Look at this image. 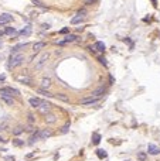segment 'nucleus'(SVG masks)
<instances>
[{"label": "nucleus", "mask_w": 160, "mask_h": 161, "mask_svg": "<svg viewBox=\"0 0 160 161\" xmlns=\"http://www.w3.org/2000/svg\"><path fill=\"white\" fill-rule=\"evenodd\" d=\"M4 127H6V126H0V130H4Z\"/></svg>", "instance_id": "nucleus-35"}, {"label": "nucleus", "mask_w": 160, "mask_h": 161, "mask_svg": "<svg viewBox=\"0 0 160 161\" xmlns=\"http://www.w3.org/2000/svg\"><path fill=\"white\" fill-rule=\"evenodd\" d=\"M13 21V16L9 13H2L0 14V26H4V24H9V23Z\"/></svg>", "instance_id": "nucleus-5"}, {"label": "nucleus", "mask_w": 160, "mask_h": 161, "mask_svg": "<svg viewBox=\"0 0 160 161\" xmlns=\"http://www.w3.org/2000/svg\"><path fill=\"white\" fill-rule=\"evenodd\" d=\"M96 154H98L99 158H106V153H105L104 150H98V151H96Z\"/></svg>", "instance_id": "nucleus-23"}, {"label": "nucleus", "mask_w": 160, "mask_h": 161, "mask_svg": "<svg viewBox=\"0 0 160 161\" xmlns=\"http://www.w3.org/2000/svg\"><path fill=\"white\" fill-rule=\"evenodd\" d=\"M2 140H3V139H2V137H0V141H2Z\"/></svg>", "instance_id": "nucleus-37"}, {"label": "nucleus", "mask_w": 160, "mask_h": 161, "mask_svg": "<svg viewBox=\"0 0 160 161\" xmlns=\"http://www.w3.org/2000/svg\"><path fill=\"white\" fill-rule=\"evenodd\" d=\"M89 50L91 51H99V52H104L105 51V44L104 43H101V41H96L93 45L89 47Z\"/></svg>", "instance_id": "nucleus-6"}, {"label": "nucleus", "mask_w": 160, "mask_h": 161, "mask_svg": "<svg viewBox=\"0 0 160 161\" xmlns=\"http://www.w3.org/2000/svg\"><path fill=\"white\" fill-rule=\"evenodd\" d=\"M38 139H40V132H37L35 134H33V136L30 137V143L33 144V143H34V141H37Z\"/></svg>", "instance_id": "nucleus-19"}, {"label": "nucleus", "mask_w": 160, "mask_h": 161, "mask_svg": "<svg viewBox=\"0 0 160 161\" xmlns=\"http://www.w3.org/2000/svg\"><path fill=\"white\" fill-rule=\"evenodd\" d=\"M4 160H6V161H14V157H11V156H7Z\"/></svg>", "instance_id": "nucleus-30"}, {"label": "nucleus", "mask_w": 160, "mask_h": 161, "mask_svg": "<svg viewBox=\"0 0 160 161\" xmlns=\"http://www.w3.org/2000/svg\"><path fill=\"white\" fill-rule=\"evenodd\" d=\"M3 34H4V31H0V37H2Z\"/></svg>", "instance_id": "nucleus-36"}, {"label": "nucleus", "mask_w": 160, "mask_h": 161, "mask_svg": "<svg viewBox=\"0 0 160 161\" xmlns=\"http://www.w3.org/2000/svg\"><path fill=\"white\" fill-rule=\"evenodd\" d=\"M75 40H77V37H75L74 34H69V35H67V37L64 38V40L58 41V44L60 45H64V44H68V43H74Z\"/></svg>", "instance_id": "nucleus-10"}, {"label": "nucleus", "mask_w": 160, "mask_h": 161, "mask_svg": "<svg viewBox=\"0 0 160 161\" xmlns=\"http://www.w3.org/2000/svg\"><path fill=\"white\" fill-rule=\"evenodd\" d=\"M137 158L140 160V161H144V160H146V154H144V153H139L137 154Z\"/></svg>", "instance_id": "nucleus-25"}, {"label": "nucleus", "mask_w": 160, "mask_h": 161, "mask_svg": "<svg viewBox=\"0 0 160 161\" xmlns=\"http://www.w3.org/2000/svg\"><path fill=\"white\" fill-rule=\"evenodd\" d=\"M85 16H86V10H85V9L79 10L77 14H75V17H72V19H71V24H78V23H81L84 19H85Z\"/></svg>", "instance_id": "nucleus-2"}, {"label": "nucleus", "mask_w": 160, "mask_h": 161, "mask_svg": "<svg viewBox=\"0 0 160 161\" xmlns=\"http://www.w3.org/2000/svg\"><path fill=\"white\" fill-rule=\"evenodd\" d=\"M28 122H30V123H34V122H35V117H34L33 115H28Z\"/></svg>", "instance_id": "nucleus-28"}, {"label": "nucleus", "mask_w": 160, "mask_h": 161, "mask_svg": "<svg viewBox=\"0 0 160 161\" xmlns=\"http://www.w3.org/2000/svg\"><path fill=\"white\" fill-rule=\"evenodd\" d=\"M4 34H17V31H16V28H11V27H9V28H6V31H4Z\"/></svg>", "instance_id": "nucleus-22"}, {"label": "nucleus", "mask_w": 160, "mask_h": 161, "mask_svg": "<svg viewBox=\"0 0 160 161\" xmlns=\"http://www.w3.org/2000/svg\"><path fill=\"white\" fill-rule=\"evenodd\" d=\"M68 132V124H67V126H64V127H62V130H61V133H67Z\"/></svg>", "instance_id": "nucleus-32"}, {"label": "nucleus", "mask_w": 160, "mask_h": 161, "mask_svg": "<svg viewBox=\"0 0 160 161\" xmlns=\"http://www.w3.org/2000/svg\"><path fill=\"white\" fill-rule=\"evenodd\" d=\"M61 33H62V34H65V33H68V28H62V30H61Z\"/></svg>", "instance_id": "nucleus-34"}, {"label": "nucleus", "mask_w": 160, "mask_h": 161, "mask_svg": "<svg viewBox=\"0 0 160 161\" xmlns=\"http://www.w3.org/2000/svg\"><path fill=\"white\" fill-rule=\"evenodd\" d=\"M51 134H53V132L51 130H43V132H40V139H47V137H50Z\"/></svg>", "instance_id": "nucleus-18"}, {"label": "nucleus", "mask_w": 160, "mask_h": 161, "mask_svg": "<svg viewBox=\"0 0 160 161\" xmlns=\"http://www.w3.org/2000/svg\"><path fill=\"white\" fill-rule=\"evenodd\" d=\"M147 153H149V154H152V156H157V154L160 153V148H159L156 144L150 143V144L147 146Z\"/></svg>", "instance_id": "nucleus-8"}, {"label": "nucleus", "mask_w": 160, "mask_h": 161, "mask_svg": "<svg viewBox=\"0 0 160 161\" xmlns=\"http://www.w3.org/2000/svg\"><path fill=\"white\" fill-rule=\"evenodd\" d=\"M2 95H6V96H14V95H19V91L14 88H10V86H6V88L0 89V96Z\"/></svg>", "instance_id": "nucleus-3"}, {"label": "nucleus", "mask_w": 160, "mask_h": 161, "mask_svg": "<svg viewBox=\"0 0 160 161\" xmlns=\"http://www.w3.org/2000/svg\"><path fill=\"white\" fill-rule=\"evenodd\" d=\"M50 86H51V79L50 78H44L41 81V88L43 89H48Z\"/></svg>", "instance_id": "nucleus-17"}, {"label": "nucleus", "mask_w": 160, "mask_h": 161, "mask_svg": "<svg viewBox=\"0 0 160 161\" xmlns=\"http://www.w3.org/2000/svg\"><path fill=\"white\" fill-rule=\"evenodd\" d=\"M50 109H51V105L47 103V102H43V105L38 107V110H40L41 113H44V115H47V113L50 112Z\"/></svg>", "instance_id": "nucleus-12"}, {"label": "nucleus", "mask_w": 160, "mask_h": 161, "mask_svg": "<svg viewBox=\"0 0 160 161\" xmlns=\"http://www.w3.org/2000/svg\"><path fill=\"white\" fill-rule=\"evenodd\" d=\"M98 59H99V62H102V64H104V65H106V59H105L104 57H99Z\"/></svg>", "instance_id": "nucleus-29"}, {"label": "nucleus", "mask_w": 160, "mask_h": 161, "mask_svg": "<svg viewBox=\"0 0 160 161\" xmlns=\"http://www.w3.org/2000/svg\"><path fill=\"white\" fill-rule=\"evenodd\" d=\"M19 81H20V82H24V83H30V82H31V79H30L28 76H20Z\"/></svg>", "instance_id": "nucleus-24"}, {"label": "nucleus", "mask_w": 160, "mask_h": 161, "mask_svg": "<svg viewBox=\"0 0 160 161\" xmlns=\"http://www.w3.org/2000/svg\"><path fill=\"white\" fill-rule=\"evenodd\" d=\"M20 34H23V35H30V34H31V27H26V28H23L21 31H20Z\"/></svg>", "instance_id": "nucleus-20"}, {"label": "nucleus", "mask_w": 160, "mask_h": 161, "mask_svg": "<svg viewBox=\"0 0 160 161\" xmlns=\"http://www.w3.org/2000/svg\"><path fill=\"white\" fill-rule=\"evenodd\" d=\"M24 61V55L23 54H11V57L9 58V68H14V67H19L20 64H23Z\"/></svg>", "instance_id": "nucleus-1"}, {"label": "nucleus", "mask_w": 160, "mask_h": 161, "mask_svg": "<svg viewBox=\"0 0 160 161\" xmlns=\"http://www.w3.org/2000/svg\"><path fill=\"white\" fill-rule=\"evenodd\" d=\"M98 102H99V98H93V96L81 99V105L82 106H92V105H95V103H98Z\"/></svg>", "instance_id": "nucleus-4"}, {"label": "nucleus", "mask_w": 160, "mask_h": 161, "mask_svg": "<svg viewBox=\"0 0 160 161\" xmlns=\"http://www.w3.org/2000/svg\"><path fill=\"white\" fill-rule=\"evenodd\" d=\"M43 102H44V100H41L40 98H30V99H28L30 106H31V107H37V109L43 105Z\"/></svg>", "instance_id": "nucleus-7"}, {"label": "nucleus", "mask_w": 160, "mask_h": 161, "mask_svg": "<svg viewBox=\"0 0 160 161\" xmlns=\"http://www.w3.org/2000/svg\"><path fill=\"white\" fill-rule=\"evenodd\" d=\"M99 141H101V136H99V134L98 133H95V134H93V144H99Z\"/></svg>", "instance_id": "nucleus-21"}, {"label": "nucleus", "mask_w": 160, "mask_h": 161, "mask_svg": "<svg viewBox=\"0 0 160 161\" xmlns=\"http://www.w3.org/2000/svg\"><path fill=\"white\" fill-rule=\"evenodd\" d=\"M105 93V88H98L96 91H93L92 93H91V96L93 98H101V95H104Z\"/></svg>", "instance_id": "nucleus-15"}, {"label": "nucleus", "mask_w": 160, "mask_h": 161, "mask_svg": "<svg viewBox=\"0 0 160 161\" xmlns=\"http://www.w3.org/2000/svg\"><path fill=\"white\" fill-rule=\"evenodd\" d=\"M27 47V43H21V44H17V45H14L13 48H11V54H16V52H19L21 48H26Z\"/></svg>", "instance_id": "nucleus-14"}, {"label": "nucleus", "mask_w": 160, "mask_h": 161, "mask_svg": "<svg viewBox=\"0 0 160 161\" xmlns=\"http://www.w3.org/2000/svg\"><path fill=\"white\" fill-rule=\"evenodd\" d=\"M126 161H129V160H126Z\"/></svg>", "instance_id": "nucleus-38"}, {"label": "nucleus", "mask_w": 160, "mask_h": 161, "mask_svg": "<svg viewBox=\"0 0 160 161\" xmlns=\"http://www.w3.org/2000/svg\"><path fill=\"white\" fill-rule=\"evenodd\" d=\"M44 120H46V123H48V124H51V123H55V120H57V117L54 115H46V117H44Z\"/></svg>", "instance_id": "nucleus-16"}, {"label": "nucleus", "mask_w": 160, "mask_h": 161, "mask_svg": "<svg viewBox=\"0 0 160 161\" xmlns=\"http://www.w3.org/2000/svg\"><path fill=\"white\" fill-rule=\"evenodd\" d=\"M14 144H16V146H21L23 141H19V140H16V141H14Z\"/></svg>", "instance_id": "nucleus-33"}, {"label": "nucleus", "mask_w": 160, "mask_h": 161, "mask_svg": "<svg viewBox=\"0 0 160 161\" xmlns=\"http://www.w3.org/2000/svg\"><path fill=\"white\" fill-rule=\"evenodd\" d=\"M48 59V54H43V57H41L40 59H38V62L35 64V69H41V68L44 67V64L47 62Z\"/></svg>", "instance_id": "nucleus-9"}, {"label": "nucleus", "mask_w": 160, "mask_h": 161, "mask_svg": "<svg viewBox=\"0 0 160 161\" xmlns=\"http://www.w3.org/2000/svg\"><path fill=\"white\" fill-rule=\"evenodd\" d=\"M23 127H17V129L16 130H14V134H20V133H23Z\"/></svg>", "instance_id": "nucleus-27"}, {"label": "nucleus", "mask_w": 160, "mask_h": 161, "mask_svg": "<svg viewBox=\"0 0 160 161\" xmlns=\"http://www.w3.org/2000/svg\"><path fill=\"white\" fill-rule=\"evenodd\" d=\"M38 92H40V93H41V95H44V96H53V95H51V93H50V92H47V91H44V89H40V91H38Z\"/></svg>", "instance_id": "nucleus-26"}, {"label": "nucleus", "mask_w": 160, "mask_h": 161, "mask_svg": "<svg viewBox=\"0 0 160 161\" xmlns=\"http://www.w3.org/2000/svg\"><path fill=\"white\" fill-rule=\"evenodd\" d=\"M0 98H2V100H3V102H4L7 106H13V105H14V98H13V96H6V95H2Z\"/></svg>", "instance_id": "nucleus-11"}, {"label": "nucleus", "mask_w": 160, "mask_h": 161, "mask_svg": "<svg viewBox=\"0 0 160 161\" xmlns=\"http://www.w3.org/2000/svg\"><path fill=\"white\" fill-rule=\"evenodd\" d=\"M44 47H46V43H43V41H40V43H35L34 45H33V51H34V52H38V51H41Z\"/></svg>", "instance_id": "nucleus-13"}, {"label": "nucleus", "mask_w": 160, "mask_h": 161, "mask_svg": "<svg viewBox=\"0 0 160 161\" xmlns=\"http://www.w3.org/2000/svg\"><path fill=\"white\" fill-rule=\"evenodd\" d=\"M58 98H60L61 100H68V98H67V96H64V95H58Z\"/></svg>", "instance_id": "nucleus-31"}]
</instances>
